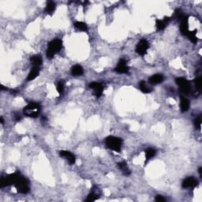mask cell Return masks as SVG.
<instances>
[{
    "mask_svg": "<svg viewBox=\"0 0 202 202\" xmlns=\"http://www.w3.org/2000/svg\"><path fill=\"white\" fill-rule=\"evenodd\" d=\"M63 47V41L59 39H55L48 43L46 55L48 59H52L55 54L60 52Z\"/></svg>",
    "mask_w": 202,
    "mask_h": 202,
    "instance_id": "1",
    "label": "cell"
},
{
    "mask_svg": "<svg viewBox=\"0 0 202 202\" xmlns=\"http://www.w3.org/2000/svg\"><path fill=\"white\" fill-rule=\"evenodd\" d=\"M41 107L38 103H29L23 109V114L30 118H36L41 112Z\"/></svg>",
    "mask_w": 202,
    "mask_h": 202,
    "instance_id": "2",
    "label": "cell"
},
{
    "mask_svg": "<svg viewBox=\"0 0 202 202\" xmlns=\"http://www.w3.org/2000/svg\"><path fill=\"white\" fill-rule=\"evenodd\" d=\"M105 145L107 148L112 151L120 152L123 146V140L121 138H116L114 136H109L106 138Z\"/></svg>",
    "mask_w": 202,
    "mask_h": 202,
    "instance_id": "3",
    "label": "cell"
},
{
    "mask_svg": "<svg viewBox=\"0 0 202 202\" xmlns=\"http://www.w3.org/2000/svg\"><path fill=\"white\" fill-rule=\"evenodd\" d=\"M14 186L17 191H18V193H19V194H26L30 190L29 181H28L27 178H24V177L21 176V175L18 178V179L17 180L16 183L14 184Z\"/></svg>",
    "mask_w": 202,
    "mask_h": 202,
    "instance_id": "4",
    "label": "cell"
},
{
    "mask_svg": "<svg viewBox=\"0 0 202 202\" xmlns=\"http://www.w3.org/2000/svg\"><path fill=\"white\" fill-rule=\"evenodd\" d=\"M20 176H21L20 173L14 172V173L10 174L6 177H3L1 178V181H0V187L3 188L6 186H10V185H14Z\"/></svg>",
    "mask_w": 202,
    "mask_h": 202,
    "instance_id": "5",
    "label": "cell"
},
{
    "mask_svg": "<svg viewBox=\"0 0 202 202\" xmlns=\"http://www.w3.org/2000/svg\"><path fill=\"white\" fill-rule=\"evenodd\" d=\"M176 84L179 86L180 91L183 92V94H188L189 93L191 90V86L189 81L183 78H178L175 79Z\"/></svg>",
    "mask_w": 202,
    "mask_h": 202,
    "instance_id": "6",
    "label": "cell"
},
{
    "mask_svg": "<svg viewBox=\"0 0 202 202\" xmlns=\"http://www.w3.org/2000/svg\"><path fill=\"white\" fill-rule=\"evenodd\" d=\"M149 48V44L146 40L142 39L140 41V42L138 43V45H137L136 49H135V52H136L137 54H138L139 55H145L148 52V49Z\"/></svg>",
    "mask_w": 202,
    "mask_h": 202,
    "instance_id": "7",
    "label": "cell"
},
{
    "mask_svg": "<svg viewBox=\"0 0 202 202\" xmlns=\"http://www.w3.org/2000/svg\"><path fill=\"white\" fill-rule=\"evenodd\" d=\"M180 22V31H181L182 34L186 36L189 30V21H188V17L185 14H183L181 16V18L178 20Z\"/></svg>",
    "mask_w": 202,
    "mask_h": 202,
    "instance_id": "8",
    "label": "cell"
},
{
    "mask_svg": "<svg viewBox=\"0 0 202 202\" xmlns=\"http://www.w3.org/2000/svg\"><path fill=\"white\" fill-rule=\"evenodd\" d=\"M129 68L126 64V61L123 58H121L118 61L116 67L115 69V71L118 74H127L129 72Z\"/></svg>",
    "mask_w": 202,
    "mask_h": 202,
    "instance_id": "9",
    "label": "cell"
},
{
    "mask_svg": "<svg viewBox=\"0 0 202 202\" xmlns=\"http://www.w3.org/2000/svg\"><path fill=\"white\" fill-rule=\"evenodd\" d=\"M59 156L62 157V158L66 159L68 163L70 164H74L75 162H76V157L70 151H66V150H61L59 151Z\"/></svg>",
    "mask_w": 202,
    "mask_h": 202,
    "instance_id": "10",
    "label": "cell"
},
{
    "mask_svg": "<svg viewBox=\"0 0 202 202\" xmlns=\"http://www.w3.org/2000/svg\"><path fill=\"white\" fill-rule=\"evenodd\" d=\"M89 87L94 91V93H95V96L96 97L99 98V97L102 96L103 92H104V86H103L102 84L93 81V82H92L89 85Z\"/></svg>",
    "mask_w": 202,
    "mask_h": 202,
    "instance_id": "11",
    "label": "cell"
},
{
    "mask_svg": "<svg viewBox=\"0 0 202 202\" xmlns=\"http://www.w3.org/2000/svg\"><path fill=\"white\" fill-rule=\"evenodd\" d=\"M197 185V180L194 178V177H189L186 178V179L183 180L182 183V186L183 188H192L195 187Z\"/></svg>",
    "mask_w": 202,
    "mask_h": 202,
    "instance_id": "12",
    "label": "cell"
},
{
    "mask_svg": "<svg viewBox=\"0 0 202 202\" xmlns=\"http://www.w3.org/2000/svg\"><path fill=\"white\" fill-rule=\"evenodd\" d=\"M40 74V67L39 66H32V68L31 69L30 72L28 74L27 79L26 81H33L34 79H36L38 77V75Z\"/></svg>",
    "mask_w": 202,
    "mask_h": 202,
    "instance_id": "13",
    "label": "cell"
},
{
    "mask_svg": "<svg viewBox=\"0 0 202 202\" xmlns=\"http://www.w3.org/2000/svg\"><path fill=\"white\" fill-rule=\"evenodd\" d=\"M163 80H164V78H163V75L157 74L152 75L149 78V84L152 85H156L160 84V83L163 82Z\"/></svg>",
    "mask_w": 202,
    "mask_h": 202,
    "instance_id": "14",
    "label": "cell"
},
{
    "mask_svg": "<svg viewBox=\"0 0 202 202\" xmlns=\"http://www.w3.org/2000/svg\"><path fill=\"white\" fill-rule=\"evenodd\" d=\"M179 106H180V110H181V112H186L189 110V106H190V103H189V101L186 98V97L181 96H180Z\"/></svg>",
    "mask_w": 202,
    "mask_h": 202,
    "instance_id": "15",
    "label": "cell"
},
{
    "mask_svg": "<svg viewBox=\"0 0 202 202\" xmlns=\"http://www.w3.org/2000/svg\"><path fill=\"white\" fill-rule=\"evenodd\" d=\"M171 20V18H164L163 20H158L156 21V26L158 30H163L166 28L167 25Z\"/></svg>",
    "mask_w": 202,
    "mask_h": 202,
    "instance_id": "16",
    "label": "cell"
},
{
    "mask_svg": "<svg viewBox=\"0 0 202 202\" xmlns=\"http://www.w3.org/2000/svg\"><path fill=\"white\" fill-rule=\"evenodd\" d=\"M118 168H119V170L123 173V175H126V176H129V175L131 174L130 170H129V168L127 166V163H126L125 161L118 163Z\"/></svg>",
    "mask_w": 202,
    "mask_h": 202,
    "instance_id": "17",
    "label": "cell"
},
{
    "mask_svg": "<svg viewBox=\"0 0 202 202\" xmlns=\"http://www.w3.org/2000/svg\"><path fill=\"white\" fill-rule=\"evenodd\" d=\"M84 74V69L80 65H74L71 68V74L73 76H81Z\"/></svg>",
    "mask_w": 202,
    "mask_h": 202,
    "instance_id": "18",
    "label": "cell"
},
{
    "mask_svg": "<svg viewBox=\"0 0 202 202\" xmlns=\"http://www.w3.org/2000/svg\"><path fill=\"white\" fill-rule=\"evenodd\" d=\"M30 61L32 63V66H41L42 65L43 59L41 55H35L30 58Z\"/></svg>",
    "mask_w": 202,
    "mask_h": 202,
    "instance_id": "19",
    "label": "cell"
},
{
    "mask_svg": "<svg viewBox=\"0 0 202 202\" xmlns=\"http://www.w3.org/2000/svg\"><path fill=\"white\" fill-rule=\"evenodd\" d=\"M145 163L149 160H150L151 159L153 158L156 156V151L154 149H152V148H149V149H147L145 151Z\"/></svg>",
    "mask_w": 202,
    "mask_h": 202,
    "instance_id": "20",
    "label": "cell"
},
{
    "mask_svg": "<svg viewBox=\"0 0 202 202\" xmlns=\"http://www.w3.org/2000/svg\"><path fill=\"white\" fill-rule=\"evenodd\" d=\"M55 4L54 3V2H52V1H47V4H46V7H45L46 13L52 15V14H53V12L55 11Z\"/></svg>",
    "mask_w": 202,
    "mask_h": 202,
    "instance_id": "21",
    "label": "cell"
},
{
    "mask_svg": "<svg viewBox=\"0 0 202 202\" xmlns=\"http://www.w3.org/2000/svg\"><path fill=\"white\" fill-rule=\"evenodd\" d=\"M74 25L77 29L80 31H82V32H87L88 31L87 25L82 21H76V22H74Z\"/></svg>",
    "mask_w": 202,
    "mask_h": 202,
    "instance_id": "22",
    "label": "cell"
},
{
    "mask_svg": "<svg viewBox=\"0 0 202 202\" xmlns=\"http://www.w3.org/2000/svg\"><path fill=\"white\" fill-rule=\"evenodd\" d=\"M196 34H197V30H194L193 31V32L189 31L187 33V35H186V36L189 38V40L191 42H193L194 44H196V43L197 42V36H196Z\"/></svg>",
    "mask_w": 202,
    "mask_h": 202,
    "instance_id": "23",
    "label": "cell"
},
{
    "mask_svg": "<svg viewBox=\"0 0 202 202\" xmlns=\"http://www.w3.org/2000/svg\"><path fill=\"white\" fill-rule=\"evenodd\" d=\"M139 89L143 93H149L151 92V89H149V87L147 86V85L145 84L144 81H141L139 84Z\"/></svg>",
    "mask_w": 202,
    "mask_h": 202,
    "instance_id": "24",
    "label": "cell"
},
{
    "mask_svg": "<svg viewBox=\"0 0 202 202\" xmlns=\"http://www.w3.org/2000/svg\"><path fill=\"white\" fill-rule=\"evenodd\" d=\"M98 199H99L98 194L95 192H92L91 194H89V195H88L87 198L85 199V202H92V201H94V200H98Z\"/></svg>",
    "mask_w": 202,
    "mask_h": 202,
    "instance_id": "25",
    "label": "cell"
},
{
    "mask_svg": "<svg viewBox=\"0 0 202 202\" xmlns=\"http://www.w3.org/2000/svg\"><path fill=\"white\" fill-rule=\"evenodd\" d=\"M56 89L60 95H62V94L63 93V92H64V83H63V81H59V82H58L56 86Z\"/></svg>",
    "mask_w": 202,
    "mask_h": 202,
    "instance_id": "26",
    "label": "cell"
},
{
    "mask_svg": "<svg viewBox=\"0 0 202 202\" xmlns=\"http://www.w3.org/2000/svg\"><path fill=\"white\" fill-rule=\"evenodd\" d=\"M194 126H195L196 129H200V126H201V117L198 116L194 120Z\"/></svg>",
    "mask_w": 202,
    "mask_h": 202,
    "instance_id": "27",
    "label": "cell"
},
{
    "mask_svg": "<svg viewBox=\"0 0 202 202\" xmlns=\"http://www.w3.org/2000/svg\"><path fill=\"white\" fill-rule=\"evenodd\" d=\"M194 83H195V85L196 87H197V89H198V90H200V89H201V78H200V77L197 78L194 80Z\"/></svg>",
    "mask_w": 202,
    "mask_h": 202,
    "instance_id": "28",
    "label": "cell"
},
{
    "mask_svg": "<svg viewBox=\"0 0 202 202\" xmlns=\"http://www.w3.org/2000/svg\"><path fill=\"white\" fill-rule=\"evenodd\" d=\"M155 200L156 202H165L166 201V199L163 197H162L161 195H157L156 197Z\"/></svg>",
    "mask_w": 202,
    "mask_h": 202,
    "instance_id": "29",
    "label": "cell"
},
{
    "mask_svg": "<svg viewBox=\"0 0 202 202\" xmlns=\"http://www.w3.org/2000/svg\"><path fill=\"white\" fill-rule=\"evenodd\" d=\"M0 87H1V89H2V90H7V89H8V88L4 87V86L3 85H1V86H0Z\"/></svg>",
    "mask_w": 202,
    "mask_h": 202,
    "instance_id": "30",
    "label": "cell"
},
{
    "mask_svg": "<svg viewBox=\"0 0 202 202\" xmlns=\"http://www.w3.org/2000/svg\"><path fill=\"white\" fill-rule=\"evenodd\" d=\"M0 122H1V124L3 125V123H4V119H3V117H1V118H0Z\"/></svg>",
    "mask_w": 202,
    "mask_h": 202,
    "instance_id": "31",
    "label": "cell"
},
{
    "mask_svg": "<svg viewBox=\"0 0 202 202\" xmlns=\"http://www.w3.org/2000/svg\"><path fill=\"white\" fill-rule=\"evenodd\" d=\"M201 170H202V167H200V168H199L198 172H199V175H200V176H201Z\"/></svg>",
    "mask_w": 202,
    "mask_h": 202,
    "instance_id": "32",
    "label": "cell"
}]
</instances>
